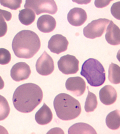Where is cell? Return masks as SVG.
<instances>
[{
    "mask_svg": "<svg viewBox=\"0 0 120 134\" xmlns=\"http://www.w3.org/2000/svg\"><path fill=\"white\" fill-rule=\"evenodd\" d=\"M43 96L42 90L37 85L23 84L19 86L13 93V105L21 113H31L41 103Z\"/></svg>",
    "mask_w": 120,
    "mask_h": 134,
    "instance_id": "6da1fadb",
    "label": "cell"
},
{
    "mask_svg": "<svg viewBox=\"0 0 120 134\" xmlns=\"http://www.w3.org/2000/svg\"><path fill=\"white\" fill-rule=\"evenodd\" d=\"M41 42L35 32L24 30L15 36L12 42V49L18 58L29 59L32 58L40 48Z\"/></svg>",
    "mask_w": 120,
    "mask_h": 134,
    "instance_id": "7a4b0ae2",
    "label": "cell"
},
{
    "mask_svg": "<svg viewBox=\"0 0 120 134\" xmlns=\"http://www.w3.org/2000/svg\"><path fill=\"white\" fill-rule=\"evenodd\" d=\"M54 106L57 117L65 121L77 118L82 111L78 100L65 93H60L55 97Z\"/></svg>",
    "mask_w": 120,
    "mask_h": 134,
    "instance_id": "3957f363",
    "label": "cell"
},
{
    "mask_svg": "<svg viewBox=\"0 0 120 134\" xmlns=\"http://www.w3.org/2000/svg\"><path fill=\"white\" fill-rule=\"evenodd\" d=\"M81 75L92 87H100L104 83L106 80L104 66L100 61L93 58H90L83 63Z\"/></svg>",
    "mask_w": 120,
    "mask_h": 134,
    "instance_id": "277c9868",
    "label": "cell"
},
{
    "mask_svg": "<svg viewBox=\"0 0 120 134\" xmlns=\"http://www.w3.org/2000/svg\"><path fill=\"white\" fill-rule=\"evenodd\" d=\"M24 7L32 9L37 15L43 13L53 15L56 14L58 10L54 0H26Z\"/></svg>",
    "mask_w": 120,
    "mask_h": 134,
    "instance_id": "5b68a950",
    "label": "cell"
},
{
    "mask_svg": "<svg viewBox=\"0 0 120 134\" xmlns=\"http://www.w3.org/2000/svg\"><path fill=\"white\" fill-rule=\"evenodd\" d=\"M110 21L105 18L93 20L83 29V34L86 38L90 39L101 37L105 32L106 26Z\"/></svg>",
    "mask_w": 120,
    "mask_h": 134,
    "instance_id": "8992f818",
    "label": "cell"
},
{
    "mask_svg": "<svg viewBox=\"0 0 120 134\" xmlns=\"http://www.w3.org/2000/svg\"><path fill=\"white\" fill-rule=\"evenodd\" d=\"M79 61L75 56L67 54L61 57L58 62V69L64 74H73L79 70Z\"/></svg>",
    "mask_w": 120,
    "mask_h": 134,
    "instance_id": "52a82bcc",
    "label": "cell"
},
{
    "mask_svg": "<svg viewBox=\"0 0 120 134\" xmlns=\"http://www.w3.org/2000/svg\"><path fill=\"white\" fill-rule=\"evenodd\" d=\"M36 69L40 75L46 76L51 74L55 69L54 60L45 51L36 61Z\"/></svg>",
    "mask_w": 120,
    "mask_h": 134,
    "instance_id": "ba28073f",
    "label": "cell"
},
{
    "mask_svg": "<svg viewBox=\"0 0 120 134\" xmlns=\"http://www.w3.org/2000/svg\"><path fill=\"white\" fill-rule=\"evenodd\" d=\"M66 88L74 95L79 97L83 95L86 90V84L84 80L80 77H71L66 82Z\"/></svg>",
    "mask_w": 120,
    "mask_h": 134,
    "instance_id": "9c48e42d",
    "label": "cell"
},
{
    "mask_svg": "<svg viewBox=\"0 0 120 134\" xmlns=\"http://www.w3.org/2000/svg\"><path fill=\"white\" fill-rule=\"evenodd\" d=\"M69 44L65 37L57 34L52 36L49 40L48 48L51 52L59 54L67 50Z\"/></svg>",
    "mask_w": 120,
    "mask_h": 134,
    "instance_id": "30bf717a",
    "label": "cell"
},
{
    "mask_svg": "<svg viewBox=\"0 0 120 134\" xmlns=\"http://www.w3.org/2000/svg\"><path fill=\"white\" fill-rule=\"evenodd\" d=\"M31 74L30 66L24 62H19L12 66L11 70V78L16 82L29 78Z\"/></svg>",
    "mask_w": 120,
    "mask_h": 134,
    "instance_id": "8fae6325",
    "label": "cell"
},
{
    "mask_svg": "<svg viewBox=\"0 0 120 134\" xmlns=\"http://www.w3.org/2000/svg\"><path fill=\"white\" fill-rule=\"evenodd\" d=\"M67 18L68 21L72 25L80 26L87 20V14L84 9L75 8L70 10L68 13Z\"/></svg>",
    "mask_w": 120,
    "mask_h": 134,
    "instance_id": "7c38bea8",
    "label": "cell"
},
{
    "mask_svg": "<svg viewBox=\"0 0 120 134\" xmlns=\"http://www.w3.org/2000/svg\"><path fill=\"white\" fill-rule=\"evenodd\" d=\"M99 95L101 102L107 105L113 104L117 97L115 89L110 85H106L102 88L99 92Z\"/></svg>",
    "mask_w": 120,
    "mask_h": 134,
    "instance_id": "4fadbf2b",
    "label": "cell"
},
{
    "mask_svg": "<svg viewBox=\"0 0 120 134\" xmlns=\"http://www.w3.org/2000/svg\"><path fill=\"white\" fill-rule=\"evenodd\" d=\"M38 29L44 33H49L54 31L56 26V21L53 16L48 14L41 15L37 21Z\"/></svg>",
    "mask_w": 120,
    "mask_h": 134,
    "instance_id": "5bb4252c",
    "label": "cell"
},
{
    "mask_svg": "<svg viewBox=\"0 0 120 134\" xmlns=\"http://www.w3.org/2000/svg\"><path fill=\"white\" fill-rule=\"evenodd\" d=\"M105 38L106 41L111 45L117 46L120 44V29L112 21H110L107 27Z\"/></svg>",
    "mask_w": 120,
    "mask_h": 134,
    "instance_id": "9a60e30c",
    "label": "cell"
},
{
    "mask_svg": "<svg viewBox=\"0 0 120 134\" xmlns=\"http://www.w3.org/2000/svg\"><path fill=\"white\" fill-rule=\"evenodd\" d=\"M53 114L50 109L45 103L36 112L35 119L36 122L40 125L48 124L52 121Z\"/></svg>",
    "mask_w": 120,
    "mask_h": 134,
    "instance_id": "2e32d148",
    "label": "cell"
},
{
    "mask_svg": "<svg viewBox=\"0 0 120 134\" xmlns=\"http://www.w3.org/2000/svg\"><path fill=\"white\" fill-rule=\"evenodd\" d=\"M68 133L97 134V132L89 125L84 122H78L73 125L69 128Z\"/></svg>",
    "mask_w": 120,
    "mask_h": 134,
    "instance_id": "e0dca14e",
    "label": "cell"
},
{
    "mask_svg": "<svg viewBox=\"0 0 120 134\" xmlns=\"http://www.w3.org/2000/svg\"><path fill=\"white\" fill-rule=\"evenodd\" d=\"M106 125L110 129L116 130L120 127V110H116L109 113L106 118Z\"/></svg>",
    "mask_w": 120,
    "mask_h": 134,
    "instance_id": "ac0fdd59",
    "label": "cell"
},
{
    "mask_svg": "<svg viewBox=\"0 0 120 134\" xmlns=\"http://www.w3.org/2000/svg\"><path fill=\"white\" fill-rule=\"evenodd\" d=\"M18 17L19 19L22 24L29 26L34 22L36 16L33 10L25 9L20 11Z\"/></svg>",
    "mask_w": 120,
    "mask_h": 134,
    "instance_id": "d6986e66",
    "label": "cell"
},
{
    "mask_svg": "<svg viewBox=\"0 0 120 134\" xmlns=\"http://www.w3.org/2000/svg\"><path fill=\"white\" fill-rule=\"evenodd\" d=\"M11 13L0 9V38L4 37L8 31V26L6 20L9 21L12 18Z\"/></svg>",
    "mask_w": 120,
    "mask_h": 134,
    "instance_id": "ffe728a7",
    "label": "cell"
},
{
    "mask_svg": "<svg viewBox=\"0 0 120 134\" xmlns=\"http://www.w3.org/2000/svg\"><path fill=\"white\" fill-rule=\"evenodd\" d=\"M108 79L113 84L120 83V67L117 64L112 63L109 65Z\"/></svg>",
    "mask_w": 120,
    "mask_h": 134,
    "instance_id": "44dd1931",
    "label": "cell"
},
{
    "mask_svg": "<svg viewBox=\"0 0 120 134\" xmlns=\"http://www.w3.org/2000/svg\"><path fill=\"white\" fill-rule=\"evenodd\" d=\"M88 89V95L85 102V110L87 113L93 111L96 108L98 105V102L96 96L95 94L91 92Z\"/></svg>",
    "mask_w": 120,
    "mask_h": 134,
    "instance_id": "7402d4cb",
    "label": "cell"
},
{
    "mask_svg": "<svg viewBox=\"0 0 120 134\" xmlns=\"http://www.w3.org/2000/svg\"><path fill=\"white\" fill-rule=\"evenodd\" d=\"M10 108L7 99L0 95V121L4 120L10 114Z\"/></svg>",
    "mask_w": 120,
    "mask_h": 134,
    "instance_id": "603a6c76",
    "label": "cell"
},
{
    "mask_svg": "<svg viewBox=\"0 0 120 134\" xmlns=\"http://www.w3.org/2000/svg\"><path fill=\"white\" fill-rule=\"evenodd\" d=\"M22 3V0H0V3L2 6L12 10L19 9Z\"/></svg>",
    "mask_w": 120,
    "mask_h": 134,
    "instance_id": "cb8c5ba5",
    "label": "cell"
},
{
    "mask_svg": "<svg viewBox=\"0 0 120 134\" xmlns=\"http://www.w3.org/2000/svg\"><path fill=\"white\" fill-rule=\"evenodd\" d=\"M11 54L9 51L5 48H0V64H8L11 61Z\"/></svg>",
    "mask_w": 120,
    "mask_h": 134,
    "instance_id": "d4e9b609",
    "label": "cell"
},
{
    "mask_svg": "<svg viewBox=\"0 0 120 134\" xmlns=\"http://www.w3.org/2000/svg\"><path fill=\"white\" fill-rule=\"evenodd\" d=\"M111 12L115 18L120 20V1L113 4L111 8Z\"/></svg>",
    "mask_w": 120,
    "mask_h": 134,
    "instance_id": "484cf974",
    "label": "cell"
},
{
    "mask_svg": "<svg viewBox=\"0 0 120 134\" xmlns=\"http://www.w3.org/2000/svg\"><path fill=\"white\" fill-rule=\"evenodd\" d=\"M114 0H95V5L98 8H105Z\"/></svg>",
    "mask_w": 120,
    "mask_h": 134,
    "instance_id": "4316f807",
    "label": "cell"
},
{
    "mask_svg": "<svg viewBox=\"0 0 120 134\" xmlns=\"http://www.w3.org/2000/svg\"><path fill=\"white\" fill-rule=\"evenodd\" d=\"M73 2L80 5H87L91 2V0H72Z\"/></svg>",
    "mask_w": 120,
    "mask_h": 134,
    "instance_id": "83f0119b",
    "label": "cell"
},
{
    "mask_svg": "<svg viewBox=\"0 0 120 134\" xmlns=\"http://www.w3.org/2000/svg\"><path fill=\"white\" fill-rule=\"evenodd\" d=\"M8 131L3 127L0 125V134H8Z\"/></svg>",
    "mask_w": 120,
    "mask_h": 134,
    "instance_id": "f1b7e54d",
    "label": "cell"
},
{
    "mask_svg": "<svg viewBox=\"0 0 120 134\" xmlns=\"http://www.w3.org/2000/svg\"><path fill=\"white\" fill-rule=\"evenodd\" d=\"M4 82L1 77L0 76V90H2L3 89L4 87Z\"/></svg>",
    "mask_w": 120,
    "mask_h": 134,
    "instance_id": "f546056e",
    "label": "cell"
},
{
    "mask_svg": "<svg viewBox=\"0 0 120 134\" xmlns=\"http://www.w3.org/2000/svg\"><path fill=\"white\" fill-rule=\"evenodd\" d=\"M117 58L120 62V49L118 51L117 55Z\"/></svg>",
    "mask_w": 120,
    "mask_h": 134,
    "instance_id": "4dcf8cb0",
    "label": "cell"
}]
</instances>
